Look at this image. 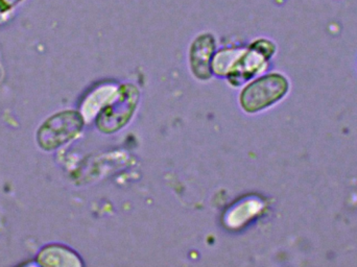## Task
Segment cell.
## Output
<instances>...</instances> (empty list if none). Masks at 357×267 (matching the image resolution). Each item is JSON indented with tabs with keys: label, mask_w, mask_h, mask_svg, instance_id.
<instances>
[{
	"label": "cell",
	"mask_w": 357,
	"mask_h": 267,
	"mask_svg": "<svg viewBox=\"0 0 357 267\" xmlns=\"http://www.w3.org/2000/svg\"><path fill=\"white\" fill-rule=\"evenodd\" d=\"M291 91V81L282 73L260 75L241 94V105L245 112L258 113L282 102Z\"/></svg>",
	"instance_id": "6da1fadb"
},
{
	"label": "cell",
	"mask_w": 357,
	"mask_h": 267,
	"mask_svg": "<svg viewBox=\"0 0 357 267\" xmlns=\"http://www.w3.org/2000/svg\"><path fill=\"white\" fill-rule=\"evenodd\" d=\"M85 119L79 111L65 110L48 117L38 128L36 141L44 151H54L81 134Z\"/></svg>",
	"instance_id": "7a4b0ae2"
},
{
	"label": "cell",
	"mask_w": 357,
	"mask_h": 267,
	"mask_svg": "<svg viewBox=\"0 0 357 267\" xmlns=\"http://www.w3.org/2000/svg\"><path fill=\"white\" fill-rule=\"evenodd\" d=\"M138 102V90L133 85H126L117 92L110 106L102 109L98 115V129L105 133L117 131L131 119Z\"/></svg>",
	"instance_id": "3957f363"
},
{
	"label": "cell",
	"mask_w": 357,
	"mask_h": 267,
	"mask_svg": "<svg viewBox=\"0 0 357 267\" xmlns=\"http://www.w3.org/2000/svg\"><path fill=\"white\" fill-rule=\"evenodd\" d=\"M215 50V40L209 33H201L191 44L189 60L191 70L201 79H209L212 75V59Z\"/></svg>",
	"instance_id": "277c9868"
},
{
	"label": "cell",
	"mask_w": 357,
	"mask_h": 267,
	"mask_svg": "<svg viewBox=\"0 0 357 267\" xmlns=\"http://www.w3.org/2000/svg\"><path fill=\"white\" fill-rule=\"evenodd\" d=\"M35 261L37 266L46 267H77L84 264L73 249L56 243L42 247L36 255Z\"/></svg>",
	"instance_id": "5b68a950"
},
{
	"label": "cell",
	"mask_w": 357,
	"mask_h": 267,
	"mask_svg": "<svg viewBox=\"0 0 357 267\" xmlns=\"http://www.w3.org/2000/svg\"><path fill=\"white\" fill-rule=\"evenodd\" d=\"M262 208H264V204L259 199H247V201L239 204L237 207L230 210L228 215L226 216L227 224L232 228L241 227V224L257 215L261 211Z\"/></svg>",
	"instance_id": "8992f818"
},
{
	"label": "cell",
	"mask_w": 357,
	"mask_h": 267,
	"mask_svg": "<svg viewBox=\"0 0 357 267\" xmlns=\"http://www.w3.org/2000/svg\"><path fill=\"white\" fill-rule=\"evenodd\" d=\"M116 94V89L110 86L98 88L92 92L82 105L81 114L83 115L84 119L89 121L93 119L98 110H100V108L108 102L109 98H114Z\"/></svg>",
	"instance_id": "52a82bcc"
},
{
	"label": "cell",
	"mask_w": 357,
	"mask_h": 267,
	"mask_svg": "<svg viewBox=\"0 0 357 267\" xmlns=\"http://www.w3.org/2000/svg\"><path fill=\"white\" fill-rule=\"evenodd\" d=\"M243 49H222L212 59V73L218 75H228L235 62L243 54Z\"/></svg>",
	"instance_id": "ba28073f"
},
{
	"label": "cell",
	"mask_w": 357,
	"mask_h": 267,
	"mask_svg": "<svg viewBox=\"0 0 357 267\" xmlns=\"http://www.w3.org/2000/svg\"><path fill=\"white\" fill-rule=\"evenodd\" d=\"M26 0H0V20L8 18Z\"/></svg>",
	"instance_id": "9c48e42d"
}]
</instances>
